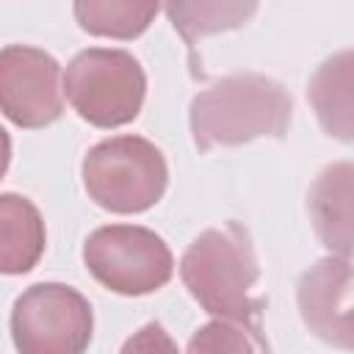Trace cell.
Instances as JSON below:
<instances>
[{
	"label": "cell",
	"instance_id": "52a82bcc",
	"mask_svg": "<svg viewBox=\"0 0 354 354\" xmlns=\"http://www.w3.org/2000/svg\"><path fill=\"white\" fill-rule=\"evenodd\" d=\"M0 105L17 127H47L64 113L61 66L44 50L8 44L0 53Z\"/></svg>",
	"mask_w": 354,
	"mask_h": 354
},
{
	"label": "cell",
	"instance_id": "9c48e42d",
	"mask_svg": "<svg viewBox=\"0 0 354 354\" xmlns=\"http://www.w3.org/2000/svg\"><path fill=\"white\" fill-rule=\"evenodd\" d=\"M307 210L321 246L354 271V163L326 166L307 194Z\"/></svg>",
	"mask_w": 354,
	"mask_h": 354
},
{
	"label": "cell",
	"instance_id": "8992f818",
	"mask_svg": "<svg viewBox=\"0 0 354 354\" xmlns=\"http://www.w3.org/2000/svg\"><path fill=\"white\" fill-rule=\"evenodd\" d=\"M91 304L61 282L30 285L11 310V337L25 354H77L91 343Z\"/></svg>",
	"mask_w": 354,
	"mask_h": 354
},
{
	"label": "cell",
	"instance_id": "4fadbf2b",
	"mask_svg": "<svg viewBox=\"0 0 354 354\" xmlns=\"http://www.w3.org/2000/svg\"><path fill=\"white\" fill-rule=\"evenodd\" d=\"M158 8L160 0H75V19L91 36L127 41L152 25Z\"/></svg>",
	"mask_w": 354,
	"mask_h": 354
},
{
	"label": "cell",
	"instance_id": "ba28073f",
	"mask_svg": "<svg viewBox=\"0 0 354 354\" xmlns=\"http://www.w3.org/2000/svg\"><path fill=\"white\" fill-rule=\"evenodd\" d=\"M304 326L337 348H354V271L332 254L315 260L296 285Z\"/></svg>",
	"mask_w": 354,
	"mask_h": 354
},
{
	"label": "cell",
	"instance_id": "7a4b0ae2",
	"mask_svg": "<svg viewBox=\"0 0 354 354\" xmlns=\"http://www.w3.org/2000/svg\"><path fill=\"white\" fill-rule=\"evenodd\" d=\"M293 100L257 72L230 75L191 100V136L199 152L238 147L254 138H282L290 127Z\"/></svg>",
	"mask_w": 354,
	"mask_h": 354
},
{
	"label": "cell",
	"instance_id": "30bf717a",
	"mask_svg": "<svg viewBox=\"0 0 354 354\" xmlns=\"http://www.w3.org/2000/svg\"><path fill=\"white\" fill-rule=\"evenodd\" d=\"M307 100L326 136L354 144V50L329 55L313 72Z\"/></svg>",
	"mask_w": 354,
	"mask_h": 354
},
{
	"label": "cell",
	"instance_id": "5bb4252c",
	"mask_svg": "<svg viewBox=\"0 0 354 354\" xmlns=\"http://www.w3.org/2000/svg\"><path fill=\"white\" fill-rule=\"evenodd\" d=\"M260 348L263 343L249 329H243L241 324L224 321V318L196 329V335L188 343L191 354L196 351H260Z\"/></svg>",
	"mask_w": 354,
	"mask_h": 354
},
{
	"label": "cell",
	"instance_id": "277c9868",
	"mask_svg": "<svg viewBox=\"0 0 354 354\" xmlns=\"http://www.w3.org/2000/svg\"><path fill=\"white\" fill-rule=\"evenodd\" d=\"M64 94L83 122L111 130L138 116L147 94V77L130 53L91 47L69 61Z\"/></svg>",
	"mask_w": 354,
	"mask_h": 354
},
{
	"label": "cell",
	"instance_id": "5b68a950",
	"mask_svg": "<svg viewBox=\"0 0 354 354\" xmlns=\"http://www.w3.org/2000/svg\"><path fill=\"white\" fill-rule=\"evenodd\" d=\"M83 263L102 288L122 296L155 293L174 274V260L163 238L136 224L94 230L83 246Z\"/></svg>",
	"mask_w": 354,
	"mask_h": 354
},
{
	"label": "cell",
	"instance_id": "3957f363",
	"mask_svg": "<svg viewBox=\"0 0 354 354\" xmlns=\"http://www.w3.org/2000/svg\"><path fill=\"white\" fill-rule=\"evenodd\" d=\"M169 166L163 152L138 136L100 141L83 158V185L100 207L130 216L144 213L163 196Z\"/></svg>",
	"mask_w": 354,
	"mask_h": 354
},
{
	"label": "cell",
	"instance_id": "9a60e30c",
	"mask_svg": "<svg viewBox=\"0 0 354 354\" xmlns=\"http://www.w3.org/2000/svg\"><path fill=\"white\" fill-rule=\"evenodd\" d=\"M174 351L177 346L166 337V332H163V326L160 324H147L136 337H130L127 343H124V348L122 351Z\"/></svg>",
	"mask_w": 354,
	"mask_h": 354
},
{
	"label": "cell",
	"instance_id": "8fae6325",
	"mask_svg": "<svg viewBox=\"0 0 354 354\" xmlns=\"http://www.w3.org/2000/svg\"><path fill=\"white\" fill-rule=\"evenodd\" d=\"M44 252V221L36 205L17 194L0 196V271L25 274Z\"/></svg>",
	"mask_w": 354,
	"mask_h": 354
},
{
	"label": "cell",
	"instance_id": "7c38bea8",
	"mask_svg": "<svg viewBox=\"0 0 354 354\" xmlns=\"http://www.w3.org/2000/svg\"><path fill=\"white\" fill-rule=\"evenodd\" d=\"M163 6L191 50L205 36L243 28L257 11V0H163Z\"/></svg>",
	"mask_w": 354,
	"mask_h": 354
},
{
	"label": "cell",
	"instance_id": "6da1fadb",
	"mask_svg": "<svg viewBox=\"0 0 354 354\" xmlns=\"http://www.w3.org/2000/svg\"><path fill=\"white\" fill-rule=\"evenodd\" d=\"M180 277L202 310L241 324L263 343V348H268L260 324L266 299L252 296V288L260 279V266L249 232L241 224L230 221L224 227L205 230L185 249Z\"/></svg>",
	"mask_w": 354,
	"mask_h": 354
}]
</instances>
